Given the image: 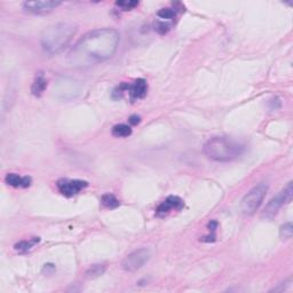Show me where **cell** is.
I'll return each instance as SVG.
<instances>
[{
    "label": "cell",
    "instance_id": "obj_12",
    "mask_svg": "<svg viewBox=\"0 0 293 293\" xmlns=\"http://www.w3.org/2000/svg\"><path fill=\"white\" fill-rule=\"evenodd\" d=\"M6 183L8 185H12V187H29L31 183V179L28 176H20L15 173H9L7 174L5 177Z\"/></svg>",
    "mask_w": 293,
    "mask_h": 293
},
{
    "label": "cell",
    "instance_id": "obj_3",
    "mask_svg": "<svg viewBox=\"0 0 293 293\" xmlns=\"http://www.w3.org/2000/svg\"><path fill=\"white\" fill-rule=\"evenodd\" d=\"M244 144L226 136H216L204 144V154L214 162L226 163L239 157L244 153Z\"/></svg>",
    "mask_w": 293,
    "mask_h": 293
},
{
    "label": "cell",
    "instance_id": "obj_6",
    "mask_svg": "<svg viewBox=\"0 0 293 293\" xmlns=\"http://www.w3.org/2000/svg\"><path fill=\"white\" fill-rule=\"evenodd\" d=\"M150 258V251L148 248H138L127 254L121 262V267L125 272L133 273L139 270L146 265Z\"/></svg>",
    "mask_w": 293,
    "mask_h": 293
},
{
    "label": "cell",
    "instance_id": "obj_5",
    "mask_svg": "<svg viewBox=\"0 0 293 293\" xmlns=\"http://www.w3.org/2000/svg\"><path fill=\"white\" fill-rule=\"evenodd\" d=\"M292 182H289L287 187H285L283 190L278 192V194L274 197L272 201L267 204L265 211H263L262 217L266 219H272L276 216L278 211L281 210V207L285 205V204L290 203L292 199Z\"/></svg>",
    "mask_w": 293,
    "mask_h": 293
},
{
    "label": "cell",
    "instance_id": "obj_20",
    "mask_svg": "<svg viewBox=\"0 0 293 293\" xmlns=\"http://www.w3.org/2000/svg\"><path fill=\"white\" fill-rule=\"evenodd\" d=\"M139 5V1H127V0H125V1H117L116 2V6L120 7L123 10H131L133 8H135L136 6Z\"/></svg>",
    "mask_w": 293,
    "mask_h": 293
},
{
    "label": "cell",
    "instance_id": "obj_21",
    "mask_svg": "<svg viewBox=\"0 0 293 293\" xmlns=\"http://www.w3.org/2000/svg\"><path fill=\"white\" fill-rule=\"evenodd\" d=\"M171 25L170 24H166V23H161V22H159V23H157L156 24V30H157L159 33H162V35H164V33H166L168 32L169 30H170V28Z\"/></svg>",
    "mask_w": 293,
    "mask_h": 293
},
{
    "label": "cell",
    "instance_id": "obj_10",
    "mask_svg": "<svg viewBox=\"0 0 293 293\" xmlns=\"http://www.w3.org/2000/svg\"><path fill=\"white\" fill-rule=\"evenodd\" d=\"M54 91L62 99H73L80 93V87L78 86L76 81L64 79L62 81H59L58 86L54 88Z\"/></svg>",
    "mask_w": 293,
    "mask_h": 293
},
{
    "label": "cell",
    "instance_id": "obj_13",
    "mask_svg": "<svg viewBox=\"0 0 293 293\" xmlns=\"http://www.w3.org/2000/svg\"><path fill=\"white\" fill-rule=\"evenodd\" d=\"M47 86V80L44 78L43 76H39L36 78L35 83H33L32 87H31V91H32V94L36 95V96H40L45 91V88Z\"/></svg>",
    "mask_w": 293,
    "mask_h": 293
},
{
    "label": "cell",
    "instance_id": "obj_17",
    "mask_svg": "<svg viewBox=\"0 0 293 293\" xmlns=\"http://www.w3.org/2000/svg\"><path fill=\"white\" fill-rule=\"evenodd\" d=\"M102 204L105 205L106 207H108V209H115V207H117L119 205V201L115 197L114 195H105L102 197Z\"/></svg>",
    "mask_w": 293,
    "mask_h": 293
},
{
    "label": "cell",
    "instance_id": "obj_11",
    "mask_svg": "<svg viewBox=\"0 0 293 293\" xmlns=\"http://www.w3.org/2000/svg\"><path fill=\"white\" fill-rule=\"evenodd\" d=\"M183 206V202L181 201L179 197L176 196H170L166 201L163 202L161 205L158 206V209L156 210L158 217H165L171 212L172 210H180Z\"/></svg>",
    "mask_w": 293,
    "mask_h": 293
},
{
    "label": "cell",
    "instance_id": "obj_16",
    "mask_svg": "<svg viewBox=\"0 0 293 293\" xmlns=\"http://www.w3.org/2000/svg\"><path fill=\"white\" fill-rule=\"evenodd\" d=\"M105 272H106L105 265H94L87 270L85 275H86V278H88V280H92V278H96L103 275V273Z\"/></svg>",
    "mask_w": 293,
    "mask_h": 293
},
{
    "label": "cell",
    "instance_id": "obj_19",
    "mask_svg": "<svg viewBox=\"0 0 293 293\" xmlns=\"http://www.w3.org/2000/svg\"><path fill=\"white\" fill-rule=\"evenodd\" d=\"M157 15L163 20H173L176 17V10L171 8H163L157 13Z\"/></svg>",
    "mask_w": 293,
    "mask_h": 293
},
{
    "label": "cell",
    "instance_id": "obj_8",
    "mask_svg": "<svg viewBox=\"0 0 293 293\" xmlns=\"http://www.w3.org/2000/svg\"><path fill=\"white\" fill-rule=\"evenodd\" d=\"M62 5V1L58 0H38V1H24L23 8L30 13L45 14L57 9Z\"/></svg>",
    "mask_w": 293,
    "mask_h": 293
},
{
    "label": "cell",
    "instance_id": "obj_14",
    "mask_svg": "<svg viewBox=\"0 0 293 293\" xmlns=\"http://www.w3.org/2000/svg\"><path fill=\"white\" fill-rule=\"evenodd\" d=\"M132 134V128L129 127L128 125L125 124H119L114 126L113 128V135L116 136V138H127Z\"/></svg>",
    "mask_w": 293,
    "mask_h": 293
},
{
    "label": "cell",
    "instance_id": "obj_22",
    "mask_svg": "<svg viewBox=\"0 0 293 293\" xmlns=\"http://www.w3.org/2000/svg\"><path fill=\"white\" fill-rule=\"evenodd\" d=\"M140 121V117H136V116H133L131 117V119H129V123L132 124H138Z\"/></svg>",
    "mask_w": 293,
    "mask_h": 293
},
{
    "label": "cell",
    "instance_id": "obj_4",
    "mask_svg": "<svg viewBox=\"0 0 293 293\" xmlns=\"http://www.w3.org/2000/svg\"><path fill=\"white\" fill-rule=\"evenodd\" d=\"M268 191V184L265 182L258 183L244 196L242 201V211L244 214H253L259 209L265 196Z\"/></svg>",
    "mask_w": 293,
    "mask_h": 293
},
{
    "label": "cell",
    "instance_id": "obj_1",
    "mask_svg": "<svg viewBox=\"0 0 293 293\" xmlns=\"http://www.w3.org/2000/svg\"><path fill=\"white\" fill-rule=\"evenodd\" d=\"M120 36L115 29H96L78 40L68 55L72 68L81 69L109 60L117 52Z\"/></svg>",
    "mask_w": 293,
    "mask_h": 293
},
{
    "label": "cell",
    "instance_id": "obj_2",
    "mask_svg": "<svg viewBox=\"0 0 293 293\" xmlns=\"http://www.w3.org/2000/svg\"><path fill=\"white\" fill-rule=\"evenodd\" d=\"M76 31V25L70 22H61V23L51 25L44 30L40 37L43 50L51 55L60 53L63 48H65L71 42Z\"/></svg>",
    "mask_w": 293,
    "mask_h": 293
},
{
    "label": "cell",
    "instance_id": "obj_18",
    "mask_svg": "<svg viewBox=\"0 0 293 293\" xmlns=\"http://www.w3.org/2000/svg\"><path fill=\"white\" fill-rule=\"evenodd\" d=\"M280 235L281 238L283 239H290L293 235V226L292 222H288V224L283 225L280 229Z\"/></svg>",
    "mask_w": 293,
    "mask_h": 293
},
{
    "label": "cell",
    "instance_id": "obj_9",
    "mask_svg": "<svg viewBox=\"0 0 293 293\" xmlns=\"http://www.w3.org/2000/svg\"><path fill=\"white\" fill-rule=\"evenodd\" d=\"M57 185L62 195L71 197V196L80 192L84 188H86L88 183L83 180H60L58 181Z\"/></svg>",
    "mask_w": 293,
    "mask_h": 293
},
{
    "label": "cell",
    "instance_id": "obj_15",
    "mask_svg": "<svg viewBox=\"0 0 293 293\" xmlns=\"http://www.w3.org/2000/svg\"><path fill=\"white\" fill-rule=\"evenodd\" d=\"M38 242H39L38 237H33L32 239H29V240H22V242L16 244L15 250L18 252L29 251V250H31V248L35 246Z\"/></svg>",
    "mask_w": 293,
    "mask_h": 293
},
{
    "label": "cell",
    "instance_id": "obj_7",
    "mask_svg": "<svg viewBox=\"0 0 293 293\" xmlns=\"http://www.w3.org/2000/svg\"><path fill=\"white\" fill-rule=\"evenodd\" d=\"M124 92H128V94L131 95L132 100H139V99H143L144 96L147 95L148 92V85L147 81L144 79H138L135 80L133 84H123L120 85L117 90H115L114 94L119 95V98L123 94Z\"/></svg>",
    "mask_w": 293,
    "mask_h": 293
}]
</instances>
